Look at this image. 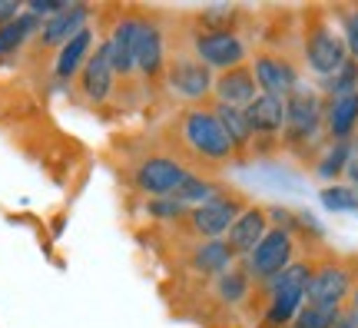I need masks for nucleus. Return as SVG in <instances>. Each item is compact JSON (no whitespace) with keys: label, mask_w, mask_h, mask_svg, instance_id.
Returning <instances> with one entry per match:
<instances>
[{"label":"nucleus","mask_w":358,"mask_h":328,"mask_svg":"<svg viewBox=\"0 0 358 328\" xmlns=\"http://www.w3.org/2000/svg\"><path fill=\"white\" fill-rule=\"evenodd\" d=\"M266 232H268V206L249 202L222 239H226V245L232 249V255H236V259H245V255H249L259 242H262V236H266Z\"/></svg>","instance_id":"obj_13"},{"label":"nucleus","mask_w":358,"mask_h":328,"mask_svg":"<svg viewBox=\"0 0 358 328\" xmlns=\"http://www.w3.org/2000/svg\"><path fill=\"white\" fill-rule=\"evenodd\" d=\"M136 34H140V13H127V17H120L113 34L106 37L116 80H129L136 73Z\"/></svg>","instance_id":"obj_14"},{"label":"nucleus","mask_w":358,"mask_h":328,"mask_svg":"<svg viewBox=\"0 0 358 328\" xmlns=\"http://www.w3.org/2000/svg\"><path fill=\"white\" fill-rule=\"evenodd\" d=\"M358 133V90L325 100V136L329 143H352Z\"/></svg>","instance_id":"obj_18"},{"label":"nucleus","mask_w":358,"mask_h":328,"mask_svg":"<svg viewBox=\"0 0 358 328\" xmlns=\"http://www.w3.org/2000/svg\"><path fill=\"white\" fill-rule=\"evenodd\" d=\"M113 83H116V73H113V64H110V47L106 40H100L93 53L87 57V64L80 70V90L90 103H103L110 93H113Z\"/></svg>","instance_id":"obj_15"},{"label":"nucleus","mask_w":358,"mask_h":328,"mask_svg":"<svg viewBox=\"0 0 358 328\" xmlns=\"http://www.w3.org/2000/svg\"><path fill=\"white\" fill-rule=\"evenodd\" d=\"M236 262H239V259L232 255V249L226 245V239L196 242V249H192V255H189L192 269H196V272H203V276H209V278L222 276V272H226V269H232Z\"/></svg>","instance_id":"obj_22"},{"label":"nucleus","mask_w":358,"mask_h":328,"mask_svg":"<svg viewBox=\"0 0 358 328\" xmlns=\"http://www.w3.org/2000/svg\"><path fill=\"white\" fill-rule=\"evenodd\" d=\"M189 50L203 60L213 73H226L232 66L249 64V43L239 30H219V34H203L192 30Z\"/></svg>","instance_id":"obj_9"},{"label":"nucleus","mask_w":358,"mask_h":328,"mask_svg":"<svg viewBox=\"0 0 358 328\" xmlns=\"http://www.w3.org/2000/svg\"><path fill=\"white\" fill-rule=\"evenodd\" d=\"M166 40L159 24H153L150 17H140V34H136V73L146 83H159L166 73Z\"/></svg>","instance_id":"obj_12"},{"label":"nucleus","mask_w":358,"mask_h":328,"mask_svg":"<svg viewBox=\"0 0 358 328\" xmlns=\"http://www.w3.org/2000/svg\"><path fill=\"white\" fill-rule=\"evenodd\" d=\"M348 156H352V143H329V150L322 152L319 163H315V176H319L322 183L335 186L338 179H345Z\"/></svg>","instance_id":"obj_26"},{"label":"nucleus","mask_w":358,"mask_h":328,"mask_svg":"<svg viewBox=\"0 0 358 328\" xmlns=\"http://www.w3.org/2000/svg\"><path fill=\"white\" fill-rule=\"evenodd\" d=\"M245 206H249V196H245V192L226 190V186H222L209 202H203V206H196V209L186 213V226H189V232L199 242L222 239Z\"/></svg>","instance_id":"obj_5"},{"label":"nucleus","mask_w":358,"mask_h":328,"mask_svg":"<svg viewBox=\"0 0 358 328\" xmlns=\"http://www.w3.org/2000/svg\"><path fill=\"white\" fill-rule=\"evenodd\" d=\"M20 13H24V7H20L17 0H0V27H7L13 17H20Z\"/></svg>","instance_id":"obj_33"},{"label":"nucleus","mask_w":358,"mask_h":328,"mask_svg":"<svg viewBox=\"0 0 358 328\" xmlns=\"http://www.w3.org/2000/svg\"><path fill=\"white\" fill-rule=\"evenodd\" d=\"M295 249H299V242H295V236L289 229L268 226L262 242L243 259L245 272H249V278H252L256 285H268L279 272H285V269L295 262Z\"/></svg>","instance_id":"obj_7"},{"label":"nucleus","mask_w":358,"mask_h":328,"mask_svg":"<svg viewBox=\"0 0 358 328\" xmlns=\"http://www.w3.org/2000/svg\"><path fill=\"white\" fill-rule=\"evenodd\" d=\"M239 17L243 10L239 7H229V3H216V7H203L196 13V24L192 30H203V34H219V30H239Z\"/></svg>","instance_id":"obj_27"},{"label":"nucleus","mask_w":358,"mask_h":328,"mask_svg":"<svg viewBox=\"0 0 358 328\" xmlns=\"http://www.w3.org/2000/svg\"><path fill=\"white\" fill-rule=\"evenodd\" d=\"M179 136H182L186 150L196 159H206V163H213V166H222L236 159V150H232L222 123L213 113V106H189V110H182L179 113Z\"/></svg>","instance_id":"obj_2"},{"label":"nucleus","mask_w":358,"mask_h":328,"mask_svg":"<svg viewBox=\"0 0 358 328\" xmlns=\"http://www.w3.org/2000/svg\"><path fill=\"white\" fill-rule=\"evenodd\" d=\"M335 17L342 24V40H345V47H348V57L358 64V3L355 7H338Z\"/></svg>","instance_id":"obj_32"},{"label":"nucleus","mask_w":358,"mask_h":328,"mask_svg":"<svg viewBox=\"0 0 358 328\" xmlns=\"http://www.w3.org/2000/svg\"><path fill=\"white\" fill-rule=\"evenodd\" d=\"M338 312H342V308H325V305L306 302L299 312H295V318H292V325L289 328H332L335 318H338Z\"/></svg>","instance_id":"obj_30"},{"label":"nucleus","mask_w":358,"mask_h":328,"mask_svg":"<svg viewBox=\"0 0 358 328\" xmlns=\"http://www.w3.org/2000/svg\"><path fill=\"white\" fill-rule=\"evenodd\" d=\"M213 289H216V299L222 305H243L252 292H256V282L249 278V272H245V262L239 259V262L232 265V269H226L222 276L213 278Z\"/></svg>","instance_id":"obj_23"},{"label":"nucleus","mask_w":358,"mask_h":328,"mask_svg":"<svg viewBox=\"0 0 358 328\" xmlns=\"http://www.w3.org/2000/svg\"><path fill=\"white\" fill-rule=\"evenodd\" d=\"M96 47V34H93V27H83L77 37H70L57 50V60H53V76L60 80V83H70L73 76H80L83 64H87V57L93 53Z\"/></svg>","instance_id":"obj_20"},{"label":"nucleus","mask_w":358,"mask_h":328,"mask_svg":"<svg viewBox=\"0 0 358 328\" xmlns=\"http://www.w3.org/2000/svg\"><path fill=\"white\" fill-rule=\"evenodd\" d=\"M348 305L358 312V282H355V289H352V299H348Z\"/></svg>","instance_id":"obj_36"},{"label":"nucleus","mask_w":358,"mask_h":328,"mask_svg":"<svg viewBox=\"0 0 358 328\" xmlns=\"http://www.w3.org/2000/svg\"><path fill=\"white\" fill-rule=\"evenodd\" d=\"M222 190L213 176H203V173H189V176L182 179L176 186V192H173V199H179L186 209H196V206H203V202H209L216 192Z\"/></svg>","instance_id":"obj_25"},{"label":"nucleus","mask_w":358,"mask_h":328,"mask_svg":"<svg viewBox=\"0 0 358 328\" xmlns=\"http://www.w3.org/2000/svg\"><path fill=\"white\" fill-rule=\"evenodd\" d=\"M332 328H358V312L352 308V305H342V312H338V318H335Z\"/></svg>","instance_id":"obj_34"},{"label":"nucleus","mask_w":358,"mask_h":328,"mask_svg":"<svg viewBox=\"0 0 358 328\" xmlns=\"http://www.w3.org/2000/svg\"><path fill=\"white\" fill-rule=\"evenodd\" d=\"M146 213L150 219H159V222H176V219H186V206L173 196H159V199H146Z\"/></svg>","instance_id":"obj_31"},{"label":"nucleus","mask_w":358,"mask_h":328,"mask_svg":"<svg viewBox=\"0 0 358 328\" xmlns=\"http://www.w3.org/2000/svg\"><path fill=\"white\" fill-rule=\"evenodd\" d=\"M302 60H306V66L319 76V80H325V76L338 73V70L345 66L348 47L332 24L312 20V24H306V30H302Z\"/></svg>","instance_id":"obj_6"},{"label":"nucleus","mask_w":358,"mask_h":328,"mask_svg":"<svg viewBox=\"0 0 358 328\" xmlns=\"http://www.w3.org/2000/svg\"><path fill=\"white\" fill-rule=\"evenodd\" d=\"M40 24H43V20H40L37 13L24 10L20 17H13L7 27H0V57H10V53L20 50L27 40L40 30Z\"/></svg>","instance_id":"obj_24"},{"label":"nucleus","mask_w":358,"mask_h":328,"mask_svg":"<svg viewBox=\"0 0 358 328\" xmlns=\"http://www.w3.org/2000/svg\"><path fill=\"white\" fill-rule=\"evenodd\" d=\"M345 179L352 186H358V146L352 143V156H348V166H345Z\"/></svg>","instance_id":"obj_35"},{"label":"nucleus","mask_w":358,"mask_h":328,"mask_svg":"<svg viewBox=\"0 0 358 328\" xmlns=\"http://www.w3.org/2000/svg\"><path fill=\"white\" fill-rule=\"evenodd\" d=\"M166 87L173 97L199 106L203 100H213V83H216V73L196 57L192 50H173L166 53Z\"/></svg>","instance_id":"obj_4"},{"label":"nucleus","mask_w":358,"mask_h":328,"mask_svg":"<svg viewBox=\"0 0 358 328\" xmlns=\"http://www.w3.org/2000/svg\"><path fill=\"white\" fill-rule=\"evenodd\" d=\"M319 90H322V100H332V97H345V93H355L358 90V64L348 57L345 66L338 73L325 76L319 80Z\"/></svg>","instance_id":"obj_28"},{"label":"nucleus","mask_w":358,"mask_h":328,"mask_svg":"<svg viewBox=\"0 0 358 328\" xmlns=\"http://www.w3.org/2000/svg\"><path fill=\"white\" fill-rule=\"evenodd\" d=\"M259 97L256 87V73H252V64L232 66L226 73H216V83H213V103H226V106H249V103Z\"/></svg>","instance_id":"obj_17"},{"label":"nucleus","mask_w":358,"mask_h":328,"mask_svg":"<svg viewBox=\"0 0 358 328\" xmlns=\"http://www.w3.org/2000/svg\"><path fill=\"white\" fill-rule=\"evenodd\" d=\"M245 116H249V127H252L256 139H282V129H285V100L282 97L259 93L245 106Z\"/></svg>","instance_id":"obj_19"},{"label":"nucleus","mask_w":358,"mask_h":328,"mask_svg":"<svg viewBox=\"0 0 358 328\" xmlns=\"http://www.w3.org/2000/svg\"><path fill=\"white\" fill-rule=\"evenodd\" d=\"M312 272H315V262L312 259H295L285 272L272 278L266 289V318L262 325L266 328H289L292 325L295 312L306 305V292H308V282H312Z\"/></svg>","instance_id":"obj_1"},{"label":"nucleus","mask_w":358,"mask_h":328,"mask_svg":"<svg viewBox=\"0 0 358 328\" xmlns=\"http://www.w3.org/2000/svg\"><path fill=\"white\" fill-rule=\"evenodd\" d=\"M209 106H213L216 120L222 123V129H226V136H229L236 156H243V152L252 150L256 133H252V127H249V116H245L243 106H226V103H209Z\"/></svg>","instance_id":"obj_21"},{"label":"nucleus","mask_w":358,"mask_h":328,"mask_svg":"<svg viewBox=\"0 0 358 328\" xmlns=\"http://www.w3.org/2000/svg\"><path fill=\"white\" fill-rule=\"evenodd\" d=\"M83 27H90V7H83V3H66L60 13H53V17H47L43 24H40L37 30V40L40 47H64L70 37H77Z\"/></svg>","instance_id":"obj_16"},{"label":"nucleus","mask_w":358,"mask_h":328,"mask_svg":"<svg viewBox=\"0 0 358 328\" xmlns=\"http://www.w3.org/2000/svg\"><path fill=\"white\" fill-rule=\"evenodd\" d=\"M325 133V100L319 90L299 87L285 97V129H282V146L289 150H306Z\"/></svg>","instance_id":"obj_3"},{"label":"nucleus","mask_w":358,"mask_h":328,"mask_svg":"<svg viewBox=\"0 0 358 328\" xmlns=\"http://www.w3.org/2000/svg\"><path fill=\"white\" fill-rule=\"evenodd\" d=\"M355 259H329V262H315L312 282H308L306 302L325 305V308H342L352 299V289L358 282V265Z\"/></svg>","instance_id":"obj_8"},{"label":"nucleus","mask_w":358,"mask_h":328,"mask_svg":"<svg viewBox=\"0 0 358 328\" xmlns=\"http://www.w3.org/2000/svg\"><path fill=\"white\" fill-rule=\"evenodd\" d=\"M252 73H256V87L259 93H268V97H289L295 90L302 87L299 80V66L285 57V53H275V50H262L256 53L252 60Z\"/></svg>","instance_id":"obj_11"},{"label":"nucleus","mask_w":358,"mask_h":328,"mask_svg":"<svg viewBox=\"0 0 358 328\" xmlns=\"http://www.w3.org/2000/svg\"><path fill=\"white\" fill-rule=\"evenodd\" d=\"M352 143H355V146H358V133H355V139H352Z\"/></svg>","instance_id":"obj_37"},{"label":"nucleus","mask_w":358,"mask_h":328,"mask_svg":"<svg viewBox=\"0 0 358 328\" xmlns=\"http://www.w3.org/2000/svg\"><path fill=\"white\" fill-rule=\"evenodd\" d=\"M319 202L329 213H358V186L352 183H335L319 192Z\"/></svg>","instance_id":"obj_29"},{"label":"nucleus","mask_w":358,"mask_h":328,"mask_svg":"<svg viewBox=\"0 0 358 328\" xmlns=\"http://www.w3.org/2000/svg\"><path fill=\"white\" fill-rule=\"evenodd\" d=\"M189 176V169L173 159V156H146L140 166H136V173H133V183H136V190L143 196H150V199H159V196H173L176 186L182 179Z\"/></svg>","instance_id":"obj_10"}]
</instances>
